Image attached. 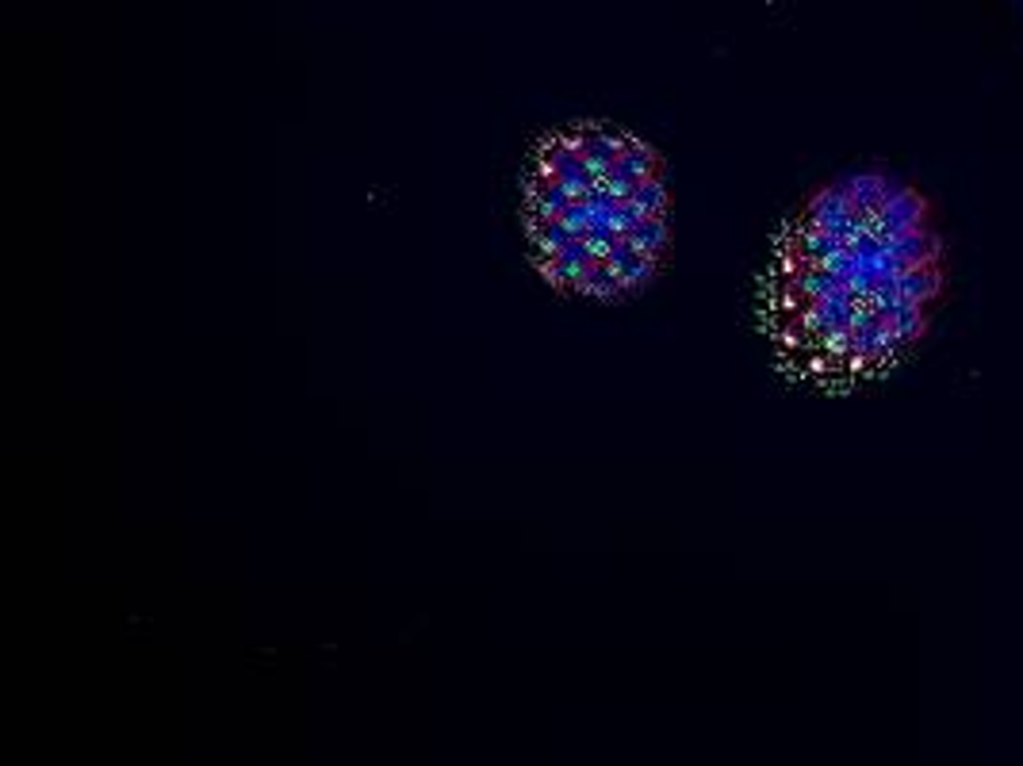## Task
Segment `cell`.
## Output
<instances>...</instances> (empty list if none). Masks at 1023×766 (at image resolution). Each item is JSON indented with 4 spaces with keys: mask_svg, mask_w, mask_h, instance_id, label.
Masks as SVG:
<instances>
[{
    "mask_svg": "<svg viewBox=\"0 0 1023 766\" xmlns=\"http://www.w3.org/2000/svg\"><path fill=\"white\" fill-rule=\"evenodd\" d=\"M950 241L901 169L851 165L786 215L760 272V330L789 380L828 395L897 373L936 330Z\"/></svg>",
    "mask_w": 1023,
    "mask_h": 766,
    "instance_id": "6da1fadb",
    "label": "cell"
},
{
    "mask_svg": "<svg viewBox=\"0 0 1023 766\" xmlns=\"http://www.w3.org/2000/svg\"><path fill=\"white\" fill-rule=\"evenodd\" d=\"M521 227L534 269L556 292L633 300L652 288L671 246L664 158L617 123L556 127L529 150Z\"/></svg>",
    "mask_w": 1023,
    "mask_h": 766,
    "instance_id": "7a4b0ae2",
    "label": "cell"
}]
</instances>
